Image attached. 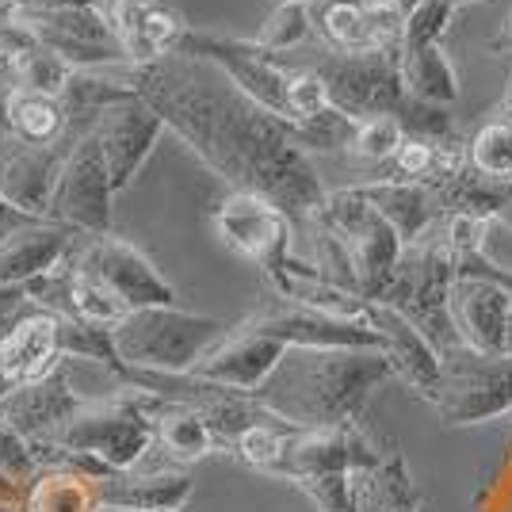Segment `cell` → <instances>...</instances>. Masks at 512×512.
I'll use <instances>...</instances> for the list:
<instances>
[{
	"instance_id": "38",
	"label": "cell",
	"mask_w": 512,
	"mask_h": 512,
	"mask_svg": "<svg viewBox=\"0 0 512 512\" xmlns=\"http://www.w3.org/2000/svg\"><path fill=\"white\" fill-rule=\"evenodd\" d=\"M23 302H31L27 299V287H8V283H0V329L20 314Z\"/></svg>"
},
{
	"instance_id": "14",
	"label": "cell",
	"mask_w": 512,
	"mask_h": 512,
	"mask_svg": "<svg viewBox=\"0 0 512 512\" xmlns=\"http://www.w3.org/2000/svg\"><path fill=\"white\" fill-rule=\"evenodd\" d=\"M62 363V318L50 310L16 314L0 329V402L12 390L54 375Z\"/></svg>"
},
{
	"instance_id": "9",
	"label": "cell",
	"mask_w": 512,
	"mask_h": 512,
	"mask_svg": "<svg viewBox=\"0 0 512 512\" xmlns=\"http://www.w3.org/2000/svg\"><path fill=\"white\" fill-rule=\"evenodd\" d=\"M111 195H115V184L107 172L104 150H100L96 134L88 130L85 138L73 142V150L65 157L54 203H50V218L62 226H73L85 237L111 234Z\"/></svg>"
},
{
	"instance_id": "30",
	"label": "cell",
	"mask_w": 512,
	"mask_h": 512,
	"mask_svg": "<svg viewBox=\"0 0 512 512\" xmlns=\"http://www.w3.org/2000/svg\"><path fill=\"white\" fill-rule=\"evenodd\" d=\"M356 127H360V119L344 115L341 107H329V111H321V115L306 119V123H291V138H295V146L306 157L310 153H341V150L352 153Z\"/></svg>"
},
{
	"instance_id": "25",
	"label": "cell",
	"mask_w": 512,
	"mask_h": 512,
	"mask_svg": "<svg viewBox=\"0 0 512 512\" xmlns=\"http://www.w3.org/2000/svg\"><path fill=\"white\" fill-rule=\"evenodd\" d=\"M402 77L413 100L432 107H455L459 100V73L440 43L402 46Z\"/></svg>"
},
{
	"instance_id": "37",
	"label": "cell",
	"mask_w": 512,
	"mask_h": 512,
	"mask_svg": "<svg viewBox=\"0 0 512 512\" xmlns=\"http://www.w3.org/2000/svg\"><path fill=\"white\" fill-rule=\"evenodd\" d=\"M333 100H329V88L321 81L314 69H295V81H291V115L295 123H306L321 111H329Z\"/></svg>"
},
{
	"instance_id": "35",
	"label": "cell",
	"mask_w": 512,
	"mask_h": 512,
	"mask_svg": "<svg viewBox=\"0 0 512 512\" xmlns=\"http://www.w3.org/2000/svg\"><path fill=\"white\" fill-rule=\"evenodd\" d=\"M0 470H4L23 493H27V486L43 474L35 440H27L23 432H16V428L4 425V421H0Z\"/></svg>"
},
{
	"instance_id": "26",
	"label": "cell",
	"mask_w": 512,
	"mask_h": 512,
	"mask_svg": "<svg viewBox=\"0 0 512 512\" xmlns=\"http://www.w3.org/2000/svg\"><path fill=\"white\" fill-rule=\"evenodd\" d=\"M157 444L169 451L172 463L188 467L207 459L218 448L211 421L195 406H180V402H165V409L157 413Z\"/></svg>"
},
{
	"instance_id": "22",
	"label": "cell",
	"mask_w": 512,
	"mask_h": 512,
	"mask_svg": "<svg viewBox=\"0 0 512 512\" xmlns=\"http://www.w3.org/2000/svg\"><path fill=\"white\" fill-rule=\"evenodd\" d=\"M73 253H77V230L73 226H62L54 218L27 222L16 234L0 241V283L27 287L31 279L62 268Z\"/></svg>"
},
{
	"instance_id": "33",
	"label": "cell",
	"mask_w": 512,
	"mask_h": 512,
	"mask_svg": "<svg viewBox=\"0 0 512 512\" xmlns=\"http://www.w3.org/2000/svg\"><path fill=\"white\" fill-rule=\"evenodd\" d=\"M467 157L493 180H512V119H490L467 142Z\"/></svg>"
},
{
	"instance_id": "43",
	"label": "cell",
	"mask_w": 512,
	"mask_h": 512,
	"mask_svg": "<svg viewBox=\"0 0 512 512\" xmlns=\"http://www.w3.org/2000/svg\"><path fill=\"white\" fill-rule=\"evenodd\" d=\"M127 4H134V8H153L157 0H127Z\"/></svg>"
},
{
	"instance_id": "7",
	"label": "cell",
	"mask_w": 512,
	"mask_h": 512,
	"mask_svg": "<svg viewBox=\"0 0 512 512\" xmlns=\"http://www.w3.org/2000/svg\"><path fill=\"white\" fill-rule=\"evenodd\" d=\"M432 409L448 428L512 417V352H474L467 344L448 348Z\"/></svg>"
},
{
	"instance_id": "44",
	"label": "cell",
	"mask_w": 512,
	"mask_h": 512,
	"mask_svg": "<svg viewBox=\"0 0 512 512\" xmlns=\"http://www.w3.org/2000/svg\"><path fill=\"white\" fill-rule=\"evenodd\" d=\"M0 127H4V92H0Z\"/></svg>"
},
{
	"instance_id": "17",
	"label": "cell",
	"mask_w": 512,
	"mask_h": 512,
	"mask_svg": "<svg viewBox=\"0 0 512 512\" xmlns=\"http://www.w3.org/2000/svg\"><path fill=\"white\" fill-rule=\"evenodd\" d=\"M367 325L383 337V356L390 360L394 375H398L417 398H425L428 406H432L436 394H440L444 352L428 341L406 314H398V310L386 306V302H371V306H367Z\"/></svg>"
},
{
	"instance_id": "15",
	"label": "cell",
	"mask_w": 512,
	"mask_h": 512,
	"mask_svg": "<svg viewBox=\"0 0 512 512\" xmlns=\"http://www.w3.org/2000/svg\"><path fill=\"white\" fill-rule=\"evenodd\" d=\"M73 142L31 146L12 134H0V199L27 218H50L54 188L65 169Z\"/></svg>"
},
{
	"instance_id": "24",
	"label": "cell",
	"mask_w": 512,
	"mask_h": 512,
	"mask_svg": "<svg viewBox=\"0 0 512 512\" xmlns=\"http://www.w3.org/2000/svg\"><path fill=\"white\" fill-rule=\"evenodd\" d=\"M4 134L31 146H62L69 142V111L65 100L12 88L4 92Z\"/></svg>"
},
{
	"instance_id": "20",
	"label": "cell",
	"mask_w": 512,
	"mask_h": 512,
	"mask_svg": "<svg viewBox=\"0 0 512 512\" xmlns=\"http://www.w3.org/2000/svg\"><path fill=\"white\" fill-rule=\"evenodd\" d=\"M512 314V287L482 276H455L451 325L459 344L474 352H505V325Z\"/></svg>"
},
{
	"instance_id": "40",
	"label": "cell",
	"mask_w": 512,
	"mask_h": 512,
	"mask_svg": "<svg viewBox=\"0 0 512 512\" xmlns=\"http://www.w3.org/2000/svg\"><path fill=\"white\" fill-rule=\"evenodd\" d=\"M493 46H497V50H509V54H512V16L505 23H501V31H497Z\"/></svg>"
},
{
	"instance_id": "34",
	"label": "cell",
	"mask_w": 512,
	"mask_h": 512,
	"mask_svg": "<svg viewBox=\"0 0 512 512\" xmlns=\"http://www.w3.org/2000/svg\"><path fill=\"white\" fill-rule=\"evenodd\" d=\"M406 138H409V130L402 127L398 115H371V119H363L360 127H356L352 153H356L360 161H371V165H390Z\"/></svg>"
},
{
	"instance_id": "46",
	"label": "cell",
	"mask_w": 512,
	"mask_h": 512,
	"mask_svg": "<svg viewBox=\"0 0 512 512\" xmlns=\"http://www.w3.org/2000/svg\"><path fill=\"white\" fill-rule=\"evenodd\" d=\"M455 4H459V0H455Z\"/></svg>"
},
{
	"instance_id": "10",
	"label": "cell",
	"mask_w": 512,
	"mask_h": 512,
	"mask_svg": "<svg viewBox=\"0 0 512 512\" xmlns=\"http://www.w3.org/2000/svg\"><path fill=\"white\" fill-rule=\"evenodd\" d=\"M73 264L88 272L92 279H100L115 299L127 310H146V306H176V291L172 283L157 268L153 260L134 241L115 234L88 237V245H81L73 253Z\"/></svg>"
},
{
	"instance_id": "19",
	"label": "cell",
	"mask_w": 512,
	"mask_h": 512,
	"mask_svg": "<svg viewBox=\"0 0 512 512\" xmlns=\"http://www.w3.org/2000/svg\"><path fill=\"white\" fill-rule=\"evenodd\" d=\"M283 356H287V344L272 341L264 333H249L241 325H230V333L195 363L192 375L207 379V383L241 390V394H256L268 383V375L276 371Z\"/></svg>"
},
{
	"instance_id": "36",
	"label": "cell",
	"mask_w": 512,
	"mask_h": 512,
	"mask_svg": "<svg viewBox=\"0 0 512 512\" xmlns=\"http://www.w3.org/2000/svg\"><path fill=\"white\" fill-rule=\"evenodd\" d=\"M444 146H448V142L406 138V142H402V150L394 153V161H390V169H394V180H421V184H425L428 176L440 169Z\"/></svg>"
},
{
	"instance_id": "32",
	"label": "cell",
	"mask_w": 512,
	"mask_h": 512,
	"mask_svg": "<svg viewBox=\"0 0 512 512\" xmlns=\"http://www.w3.org/2000/svg\"><path fill=\"white\" fill-rule=\"evenodd\" d=\"M291 432H295V428L283 425V421H264V425L245 428V432L234 440V448L230 451H234L245 467L260 470V474H279Z\"/></svg>"
},
{
	"instance_id": "29",
	"label": "cell",
	"mask_w": 512,
	"mask_h": 512,
	"mask_svg": "<svg viewBox=\"0 0 512 512\" xmlns=\"http://www.w3.org/2000/svg\"><path fill=\"white\" fill-rule=\"evenodd\" d=\"M127 314H130L127 306L115 299L100 279H92L88 272H81V268L73 264V256H69V314H65V318L115 329Z\"/></svg>"
},
{
	"instance_id": "13",
	"label": "cell",
	"mask_w": 512,
	"mask_h": 512,
	"mask_svg": "<svg viewBox=\"0 0 512 512\" xmlns=\"http://www.w3.org/2000/svg\"><path fill=\"white\" fill-rule=\"evenodd\" d=\"M165 130H169L165 119L138 92L127 96V100H119V104H111L107 111H100L92 134H96V142L104 150L115 192H123V188L134 184V176L150 161V153L157 150V142H161Z\"/></svg>"
},
{
	"instance_id": "12",
	"label": "cell",
	"mask_w": 512,
	"mask_h": 512,
	"mask_svg": "<svg viewBox=\"0 0 512 512\" xmlns=\"http://www.w3.org/2000/svg\"><path fill=\"white\" fill-rule=\"evenodd\" d=\"M237 325L249 333H264L287 348H371V352H383V337L371 325L333 318V314H321V310L287 302L279 295H272L264 306H256L253 314L241 318Z\"/></svg>"
},
{
	"instance_id": "16",
	"label": "cell",
	"mask_w": 512,
	"mask_h": 512,
	"mask_svg": "<svg viewBox=\"0 0 512 512\" xmlns=\"http://www.w3.org/2000/svg\"><path fill=\"white\" fill-rule=\"evenodd\" d=\"M406 12L409 8L398 0H329L314 4V23L329 50L360 54V50L402 46Z\"/></svg>"
},
{
	"instance_id": "4",
	"label": "cell",
	"mask_w": 512,
	"mask_h": 512,
	"mask_svg": "<svg viewBox=\"0 0 512 512\" xmlns=\"http://www.w3.org/2000/svg\"><path fill=\"white\" fill-rule=\"evenodd\" d=\"M226 333H230L226 321L211 318V314H195V310H180V306L130 310L127 318L111 329L123 367L165 371V375L192 371Z\"/></svg>"
},
{
	"instance_id": "18",
	"label": "cell",
	"mask_w": 512,
	"mask_h": 512,
	"mask_svg": "<svg viewBox=\"0 0 512 512\" xmlns=\"http://www.w3.org/2000/svg\"><path fill=\"white\" fill-rule=\"evenodd\" d=\"M88 402H92V398L73 386L69 360H65L54 375L12 390V394L0 402V421L12 425L16 432H23L27 440H50V436H54L65 421H73Z\"/></svg>"
},
{
	"instance_id": "42",
	"label": "cell",
	"mask_w": 512,
	"mask_h": 512,
	"mask_svg": "<svg viewBox=\"0 0 512 512\" xmlns=\"http://www.w3.org/2000/svg\"><path fill=\"white\" fill-rule=\"evenodd\" d=\"M505 352H512V314H509V325H505Z\"/></svg>"
},
{
	"instance_id": "39",
	"label": "cell",
	"mask_w": 512,
	"mask_h": 512,
	"mask_svg": "<svg viewBox=\"0 0 512 512\" xmlns=\"http://www.w3.org/2000/svg\"><path fill=\"white\" fill-rule=\"evenodd\" d=\"M23 16H27V0H0V27L23 23Z\"/></svg>"
},
{
	"instance_id": "47",
	"label": "cell",
	"mask_w": 512,
	"mask_h": 512,
	"mask_svg": "<svg viewBox=\"0 0 512 512\" xmlns=\"http://www.w3.org/2000/svg\"><path fill=\"white\" fill-rule=\"evenodd\" d=\"M509 421H512V417H509Z\"/></svg>"
},
{
	"instance_id": "28",
	"label": "cell",
	"mask_w": 512,
	"mask_h": 512,
	"mask_svg": "<svg viewBox=\"0 0 512 512\" xmlns=\"http://www.w3.org/2000/svg\"><path fill=\"white\" fill-rule=\"evenodd\" d=\"M314 31H318V23H314V4L310 0H279L276 8L268 12V20L260 23L253 43L264 54L279 58V54L306 43Z\"/></svg>"
},
{
	"instance_id": "23",
	"label": "cell",
	"mask_w": 512,
	"mask_h": 512,
	"mask_svg": "<svg viewBox=\"0 0 512 512\" xmlns=\"http://www.w3.org/2000/svg\"><path fill=\"white\" fill-rule=\"evenodd\" d=\"M379 211L383 218L398 230L402 245H413L425 234L436 230V222L444 218L440 214V203L428 184L421 180H394V176H379V180H367V184H356Z\"/></svg>"
},
{
	"instance_id": "41",
	"label": "cell",
	"mask_w": 512,
	"mask_h": 512,
	"mask_svg": "<svg viewBox=\"0 0 512 512\" xmlns=\"http://www.w3.org/2000/svg\"><path fill=\"white\" fill-rule=\"evenodd\" d=\"M0 512H23V501H0Z\"/></svg>"
},
{
	"instance_id": "3",
	"label": "cell",
	"mask_w": 512,
	"mask_h": 512,
	"mask_svg": "<svg viewBox=\"0 0 512 512\" xmlns=\"http://www.w3.org/2000/svg\"><path fill=\"white\" fill-rule=\"evenodd\" d=\"M161 409H165V398L119 383L115 394L92 398L73 421H65L50 436V444L96 455L111 470H134L146 459V451L157 444V413Z\"/></svg>"
},
{
	"instance_id": "1",
	"label": "cell",
	"mask_w": 512,
	"mask_h": 512,
	"mask_svg": "<svg viewBox=\"0 0 512 512\" xmlns=\"http://www.w3.org/2000/svg\"><path fill=\"white\" fill-rule=\"evenodd\" d=\"M134 88L234 192L272 199L302 230L318 218L329 192L295 146L291 123L249 100L211 58L172 50L150 65H134Z\"/></svg>"
},
{
	"instance_id": "2",
	"label": "cell",
	"mask_w": 512,
	"mask_h": 512,
	"mask_svg": "<svg viewBox=\"0 0 512 512\" xmlns=\"http://www.w3.org/2000/svg\"><path fill=\"white\" fill-rule=\"evenodd\" d=\"M386 379L394 367L371 348H287L256 402L302 432L356 428Z\"/></svg>"
},
{
	"instance_id": "11",
	"label": "cell",
	"mask_w": 512,
	"mask_h": 512,
	"mask_svg": "<svg viewBox=\"0 0 512 512\" xmlns=\"http://www.w3.org/2000/svg\"><path fill=\"white\" fill-rule=\"evenodd\" d=\"M23 23L39 35V43L58 50L73 69H104L130 65L111 27L100 20L96 4H31Z\"/></svg>"
},
{
	"instance_id": "45",
	"label": "cell",
	"mask_w": 512,
	"mask_h": 512,
	"mask_svg": "<svg viewBox=\"0 0 512 512\" xmlns=\"http://www.w3.org/2000/svg\"><path fill=\"white\" fill-rule=\"evenodd\" d=\"M363 512H402V509H363Z\"/></svg>"
},
{
	"instance_id": "8",
	"label": "cell",
	"mask_w": 512,
	"mask_h": 512,
	"mask_svg": "<svg viewBox=\"0 0 512 512\" xmlns=\"http://www.w3.org/2000/svg\"><path fill=\"white\" fill-rule=\"evenodd\" d=\"M214 230L218 237L234 249L237 256L253 260L256 268L264 272V279L276 291L287 268L299 260L291 241H295V222L291 214L279 211L272 199L253 192H230L226 199L214 203Z\"/></svg>"
},
{
	"instance_id": "21",
	"label": "cell",
	"mask_w": 512,
	"mask_h": 512,
	"mask_svg": "<svg viewBox=\"0 0 512 512\" xmlns=\"http://www.w3.org/2000/svg\"><path fill=\"white\" fill-rule=\"evenodd\" d=\"M100 509L115 512H180L192 497V474L184 467L157 470H107L92 482Z\"/></svg>"
},
{
	"instance_id": "27",
	"label": "cell",
	"mask_w": 512,
	"mask_h": 512,
	"mask_svg": "<svg viewBox=\"0 0 512 512\" xmlns=\"http://www.w3.org/2000/svg\"><path fill=\"white\" fill-rule=\"evenodd\" d=\"M23 512H104L92 478L77 470H43L27 493H23Z\"/></svg>"
},
{
	"instance_id": "6",
	"label": "cell",
	"mask_w": 512,
	"mask_h": 512,
	"mask_svg": "<svg viewBox=\"0 0 512 512\" xmlns=\"http://www.w3.org/2000/svg\"><path fill=\"white\" fill-rule=\"evenodd\" d=\"M314 222H321L325 230L341 237L348 256H352V268H356L360 295L367 302H379L394 268H398V260L406 253L402 237L383 218V211L352 184V188H337V192L325 195Z\"/></svg>"
},
{
	"instance_id": "5",
	"label": "cell",
	"mask_w": 512,
	"mask_h": 512,
	"mask_svg": "<svg viewBox=\"0 0 512 512\" xmlns=\"http://www.w3.org/2000/svg\"><path fill=\"white\" fill-rule=\"evenodd\" d=\"M451 283H455V268H451L448 245H444L440 222H436L432 234L406 245L379 302L406 314L440 352H448L459 344L455 325H451Z\"/></svg>"
},
{
	"instance_id": "31",
	"label": "cell",
	"mask_w": 512,
	"mask_h": 512,
	"mask_svg": "<svg viewBox=\"0 0 512 512\" xmlns=\"http://www.w3.org/2000/svg\"><path fill=\"white\" fill-rule=\"evenodd\" d=\"M73 73H77V69L65 62L58 50H50V46L39 43L31 54H23L20 62H12V85L62 100L69 81H73Z\"/></svg>"
}]
</instances>
